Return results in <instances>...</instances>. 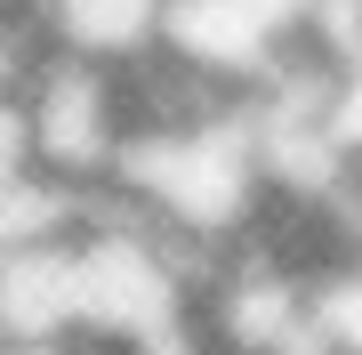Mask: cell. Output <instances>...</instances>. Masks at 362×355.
Instances as JSON below:
<instances>
[{
  "label": "cell",
  "instance_id": "7a4b0ae2",
  "mask_svg": "<svg viewBox=\"0 0 362 355\" xmlns=\"http://www.w3.org/2000/svg\"><path fill=\"white\" fill-rule=\"evenodd\" d=\"M40 154H33V121H25V97L0 89V194H8L16 178H33Z\"/></svg>",
  "mask_w": 362,
  "mask_h": 355
},
{
  "label": "cell",
  "instance_id": "6da1fadb",
  "mask_svg": "<svg viewBox=\"0 0 362 355\" xmlns=\"http://www.w3.org/2000/svg\"><path fill=\"white\" fill-rule=\"evenodd\" d=\"M40 16H49V49H81L105 65L161 49L169 33V0H40Z\"/></svg>",
  "mask_w": 362,
  "mask_h": 355
}]
</instances>
